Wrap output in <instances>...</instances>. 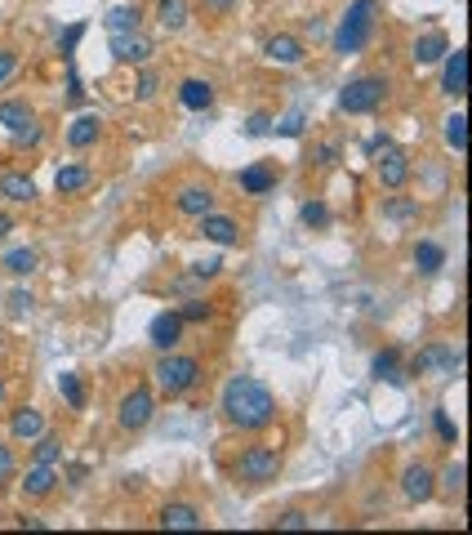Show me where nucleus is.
Returning <instances> with one entry per match:
<instances>
[{
  "instance_id": "obj_1",
  "label": "nucleus",
  "mask_w": 472,
  "mask_h": 535,
  "mask_svg": "<svg viewBox=\"0 0 472 535\" xmlns=\"http://www.w3.org/2000/svg\"><path fill=\"white\" fill-rule=\"evenodd\" d=\"M223 419L240 428V433H263L272 419H276V398L267 393V384H258L254 375H232L223 384V398H219Z\"/></svg>"
},
{
  "instance_id": "obj_2",
  "label": "nucleus",
  "mask_w": 472,
  "mask_h": 535,
  "mask_svg": "<svg viewBox=\"0 0 472 535\" xmlns=\"http://www.w3.org/2000/svg\"><path fill=\"white\" fill-rule=\"evenodd\" d=\"M379 27V0H353L335 31V54H361Z\"/></svg>"
},
{
  "instance_id": "obj_3",
  "label": "nucleus",
  "mask_w": 472,
  "mask_h": 535,
  "mask_svg": "<svg viewBox=\"0 0 472 535\" xmlns=\"http://www.w3.org/2000/svg\"><path fill=\"white\" fill-rule=\"evenodd\" d=\"M152 380H156L161 398H183V393H192V389L201 384V362L170 348V353H161V362L152 366Z\"/></svg>"
},
{
  "instance_id": "obj_4",
  "label": "nucleus",
  "mask_w": 472,
  "mask_h": 535,
  "mask_svg": "<svg viewBox=\"0 0 472 535\" xmlns=\"http://www.w3.org/2000/svg\"><path fill=\"white\" fill-rule=\"evenodd\" d=\"M276 473H281V451L276 446H245L240 460L232 464L236 487H245V491H258V487L276 482Z\"/></svg>"
},
{
  "instance_id": "obj_5",
  "label": "nucleus",
  "mask_w": 472,
  "mask_h": 535,
  "mask_svg": "<svg viewBox=\"0 0 472 535\" xmlns=\"http://www.w3.org/2000/svg\"><path fill=\"white\" fill-rule=\"evenodd\" d=\"M388 103V76H353L339 90V112L344 117H370Z\"/></svg>"
},
{
  "instance_id": "obj_6",
  "label": "nucleus",
  "mask_w": 472,
  "mask_h": 535,
  "mask_svg": "<svg viewBox=\"0 0 472 535\" xmlns=\"http://www.w3.org/2000/svg\"><path fill=\"white\" fill-rule=\"evenodd\" d=\"M152 415H156V398H152L147 384H134L117 406V424L125 433H143V428L152 424Z\"/></svg>"
},
{
  "instance_id": "obj_7",
  "label": "nucleus",
  "mask_w": 472,
  "mask_h": 535,
  "mask_svg": "<svg viewBox=\"0 0 472 535\" xmlns=\"http://www.w3.org/2000/svg\"><path fill=\"white\" fill-rule=\"evenodd\" d=\"M401 496L410 500V504H428L433 496H437V473L428 469V464H406L401 469Z\"/></svg>"
},
{
  "instance_id": "obj_8",
  "label": "nucleus",
  "mask_w": 472,
  "mask_h": 535,
  "mask_svg": "<svg viewBox=\"0 0 472 535\" xmlns=\"http://www.w3.org/2000/svg\"><path fill=\"white\" fill-rule=\"evenodd\" d=\"M108 49H112V58L125 63V67H143V63L156 54V49H152V40H147V36H138V31H112Z\"/></svg>"
},
{
  "instance_id": "obj_9",
  "label": "nucleus",
  "mask_w": 472,
  "mask_h": 535,
  "mask_svg": "<svg viewBox=\"0 0 472 535\" xmlns=\"http://www.w3.org/2000/svg\"><path fill=\"white\" fill-rule=\"evenodd\" d=\"M379 183L383 188H392V192H401L406 183H410V152H401V147H383V156H379Z\"/></svg>"
},
{
  "instance_id": "obj_10",
  "label": "nucleus",
  "mask_w": 472,
  "mask_h": 535,
  "mask_svg": "<svg viewBox=\"0 0 472 535\" xmlns=\"http://www.w3.org/2000/svg\"><path fill=\"white\" fill-rule=\"evenodd\" d=\"M147 339H152L156 353L179 348V344H183V317H179V312H156L152 326H147Z\"/></svg>"
},
{
  "instance_id": "obj_11",
  "label": "nucleus",
  "mask_w": 472,
  "mask_h": 535,
  "mask_svg": "<svg viewBox=\"0 0 472 535\" xmlns=\"http://www.w3.org/2000/svg\"><path fill=\"white\" fill-rule=\"evenodd\" d=\"M459 366H464V353H459V348H450V344H433V348H424V353L415 357V375H424V371L455 375Z\"/></svg>"
},
{
  "instance_id": "obj_12",
  "label": "nucleus",
  "mask_w": 472,
  "mask_h": 535,
  "mask_svg": "<svg viewBox=\"0 0 472 535\" xmlns=\"http://www.w3.org/2000/svg\"><path fill=\"white\" fill-rule=\"evenodd\" d=\"M263 58L276 63V67H299V63L308 58V45H303L299 36H285V31H281V36H272V40L263 45Z\"/></svg>"
},
{
  "instance_id": "obj_13",
  "label": "nucleus",
  "mask_w": 472,
  "mask_h": 535,
  "mask_svg": "<svg viewBox=\"0 0 472 535\" xmlns=\"http://www.w3.org/2000/svg\"><path fill=\"white\" fill-rule=\"evenodd\" d=\"M441 94H450V99H464L468 94V49H446Z\"/></svg>"
},
{
  "instance_id": "obj_14",
  "label": "nucleus",
  "mask_w": 472,
  "mask_h": 535,
  "mask_svg": "<svg viewBox=\"0 0 472 535\" xmlns=\"http://www.w3.org/2000/svg\"><path fill=\"white\" fill-rule=\"evenodd\" d=\"M174 210H179V215H188V219H201V215H210V210H214V192H210L205 183H188V188L174 197Z\"/></svg>"
},
{
  "instance_id": "obj_15",
  "label": "nucleus",
  "mask_w": 472,
  "mask_h": 535,
  "mask_svg": "<svg viewBox=\"0 0 472 535\" xmlns=\"http://www.w3.org/2000/svg\"><path fill=\"white\" fill-rule=\"evenodd\" d=\"M58 491V469L54 464H31L27 478H22V496L27 500H49Z\"/></svg>"
},
{
  "instance_id": "obj_16",
  "label": "nucleus",
  "mask_w": 472,
  "mask_h": 535,
  "mask_svg": "<svg viewBox=\"0 0 472 535\" xmlns=\"http://www.w3.org/2000/svg\"><path fill=\"white\" fill-rule=\"evenodd\" d=\"M201 237L205 241H214V246H236L240 241V224H236L232 215H201Z\"/></svg>"
},
{
  "instance_id": "obj_17",
  "label": "nucleus",
  "mask_w": 472,
  "mask_h": 535,
  "mask_svg": "<svg viewBox=\"0 0 472 535\" xmlns=\"http://www.w3.org/2000/svg\"><path fill=\"white\" fill-rule=\"evenodd\" d=\"M45 433V415L36 410V406H18L13 415H9V437L13 442H36Z\"/></svg>"
},
{
  "instance_id": "obj_18",
  "label": "nucleus",
  "mask_w": 472,
  "mask_h": 535,
  "mask_svg": "<svg viewBox=\"0 0 472 535\" xmlns=\"http://www.w3.org/2000/svg\"><path fill=\"white\" fill-rule=\"evenodd\" d=\"M99 138H103V117H99V112H81V117L67 126V143H72L76 152L94 147Z\"/></svg>"
},
{
  "instance_id": "obj_19",
  "label": "nucleus",
  "mask_w": 472,
  "mask_h": 535,
  "mask_svg": "<svg viewBox=\"0 0 472 535\" xmlns=\"http://www.w3.org/2000/svg\"><path fill=\"white\" fill-rule=\"evenodd\" d=\"M161 527H165V531H201L205 518H201L197 504H165V509H161Z\"/></svg>"
},
{
  "instance_id": "obj_20",
  "label": "nucleus",
  "mask_w": 472,
  "mask_h": 535,
  "mask_svg": "<svg viewBox=\"0 0 472 535\" xmlns=\"http://www.w3.org/2000/svg\"><path fill=\"white\" fill-rule=\"evenodd\" d=\"M446 49H450V36H446V31H428V36H419V40H415L410 58H415L419 67H428V63H441V58H446Z\"/></svg>"
},
{
  "instance_id": "obj_21",
  "label": "nucleus",
  "mask_w": 472,
  "mask_h": 535,
  "mask_svg": "<svg viewBox=\"0 0 472 535\" xmlns=\"http://www.w3.org/2000/svg\"><path fill=\"white\" fill-rule=\"evenodd\" d=\"M179 103H183L188 112H205V108L214 103V85L201 81V76H188V81L179 85Z\"/></svg>"
},
{
  "instance_id": "obj_22",
  "label": "nucleus",
  "mask_w": 472,
  "mask_h": 535,
  "mask_svg": "<svg viewBox=\"0 0 472 535\" xmlns=\"http://www.w3.org/2000/svg\"><path fill=\"white\" fill-rule=\"evenodd\" d=\"M0 197H4V201H13V206H27V201H36V183H31V174H22V170H9V174H0Z\"/></svg>"
},
{
  "instance_id": "obj_23",
  "label": "nucleus",
  "mask_w": 472,
  "mask_h": 535,
  "mask_svg": "<svg viewBox=\"0 0 472 535\" xmlns=\"http://www.w3.org/2000/svg\"><path fill=\"white\" fill-rule=\"evenodd\" d=\"M90 183H94V170H90V165H63V170L54 174L58 197H76V192H85Z\"/></svg>"
},
{
  "instance_id": "obj_24",
  "label": "nucleus",
  "mask_w": 472,
  "mask_h": 535,
  "mask_svg": "<svg viewBox=\"0 0 472 535\" xmlns=\"http://www.w3.org/2000/svg\"><path fill=\"white\" fill-rule=\"evenodd\" d=\"M272 188H276V170H272V165L258 161V165H245V170H240V192H249V197H267Z\"/></svg>"
},
{
  "instance_id": "obj_25",
  "label": "nucleus",
  "mask_w": 472,
  "mask_h": 535,
  "mask_svg": "<svg viewBox=\"0 0 472 535\" xmlns=\"http://www.w3.org/2000/svg\"><path fill=\"white\" fill-rule=\"evenodd\" d=\"M188 18H192V4H188V0H156V22H161L170 36H179V31L188 27Z\"/></svg>"
},
{
  "instance_id": "obj_26",
  "label": "nucleus",
  "mask_w": 472,
  "mask_h": 535,
  "mask_svg": "<svg viewBox=\"0 0 472 535\" xmlns=\"http://www.w3.org/2000/svg\"><path fill=\"white\" fill-rule=\"evenodd\" d=\"M36 121V112L22 103V99H9V103H0V126L13 134V130H22V126H31Z\"/></svg>"
},
{
  "instance_id": "obj_27",
  "label": "nucleus",
  "mask_w": 472,
  "mask_h": 535,
  "mask_svg": "<svg viewBox=\"0 0 472 535\" xmlns=\"http://www.w3.org/2000/svg\"><path fill=\"white\" fill-rule=\"evenodd\" d=\"M415 268H419L424 276L441 272V268H446V250H441L437 241H419V246H415Z\"/></svg>"
},
{
  "instance_id": "obj_28",
  "label": "nucleus",
  "mask_w": 472,
  "mask_h": 535,
  "mask_svg": "<svg viewBox=\"0 0 472 535\" xmlns=\"http://www.w3.org/2000/svg\"><path fill=\"white\" fill-rule=\"evenodd\" d=\"M103 22H108V31H138L143 27V9L138 4H117Z\"/></svg>"
},
{
  "instance_id": "obj_29",
  "label": "nucleus",
  "mask_w": 472,
  "mask_h": 535,
  "mask_svg": "<svg viewBox=\"0 0 472 535\" xmlns=\"http://www.w3.org/2000/svg\"><path fill=\"white\" fill-rule=\"evenodd\" d=\"M374 380L401 384V353H397V348H383V353L374 357Z\"/></svg>"
},
{
  "instance_id": "obj_30",
  "label": "nucleus",
  "mask_w": 472,
  "mask_h": 535,
  "mask_svg": "<svg viewBox=\"0 0 472 535\" xmlns=\"http://www.w3.org/2000/svg\"><path fill=\"white\" fill-rule=\"evenodd\" d=\"M58 398L67 401L72 410H85V384H81L76 371H63V375H58Z\"/></svg>"
},
{
  "instance_id": "obj_31",
  "label": "nucleus",
  "mask_w": 472,
  "mask_h": 535,
  "mask_svg": "<svg viewBox=\"0 0 472 535\" xmlns=\"http://www.w3.org/2000/svg\"><path fill=\"white\" fill-rule=\"evenodd\" d=\"M36 264H40V255L22 246V250H9V255H4V264H0V268H4L9 276H31V272H36Z\"/></svg>"
},
{
  "instance_id": "obj_32",
  "label": "nucleus",
  "mask_w": 472,
  "mask_h": 535,
  "mask_svg": "<svg viewBox=\"0 0 472 535\" xmlns=\"http://www.w3.org/2000/svg\"><path fill=\"white\" fill-rule=\"evenodd\" d=\"M446 143H450V147H455V152H459V156H464V152H468V117H464V112H455V117H446Z\"/></svg>"
},
{
  "instance_id": "obj_33",
  "label": "nucleus",
  "mask_w": 472,
  "mask_h": 535,
  "mask_svg": "<svg viewBox=\"0 0 472 535\" xmlns=\"http://www.w3.org/2000/svg\"><path fill=\"white\" fill-rule=\"evenodd\" d=\"M299 219H303L308 228H330V206H326V201H303Z\"/></svg>"
},
{
  "instance_id": "obj_34",
  "label": "nucleus",
  "mask_w": 472,
  "mask_h": 535,
  "mask_svg": "<svg viewBox=\"0 0 472 535\" xmlns=\"http://www.w3.org/2000/svg\"><path fill=\"white\" fill-rule=\"evenodd\" d=\"M179 317H183V326L192 321V326H201V321H210L214 317V308H210V299H188L183 308H179Z\"/></svg>"
},
{
  "instance_id": "obj_35",
  "label": "nucleus",
  "mask_w": 472,
  "mask_h": 535,
  "mask_svg": "<svg viewBox=\"0 0 472 535\" xmlns=\"http://www.w3.org/2000/svg\"><path fill=\"white\" fill-rule=\"evenodd\" d=\"M58 460H63V442L49 437V433H40L36 437V464H58Z\"/></svg>"
},
{
  "instance_id": "obj_36",
  "label": "nucleus",
  "mask_w": 472,
  "mask_h": 535,
  "mask_svg": "<svg viewBox=\"0 0 472 535\" xmlns=\"http://www.w3.org/2000/svg\"><path fill=\"white\" fill-rule=\"evenodd\" d=\"M464 478H468V469L455 460V464H446V473H441L437 482H441V491H446V496H464Z\"/></svg>"
},
{
  "instance_id": "obj_37",
  "label": "nucleus",
  "mask_w": 472,
  "mask_h": 535,
  "mask_svg": "<svg viewBox=\"0 0 472 535\" xmlns=\"http://www.w3.org/2000/svg\"><path fill=\"white\" fill-rule=\"evenodd\" d=\"M308 126V117L303 112H290V117H281V121H272V134H281V138H299Z\"/></svg>"
},
{
  "instance_id": "obj_38",
  "label": "nucleus",
  "mask_w": 472,
  "mask_h": 535,
  "mask_svg": "<svg viewBox=\"0 0 472 535\" xmlns=\"http://www.w3.org/2000/svg\"><path fill=\"white\" fill-rule=\"evenodd\" d=\"M81 36H85V22H72V27L58 36V54H63V58H76V45H81Z\"/></svg>"
},
{
  "instance_id": "obj_39",
  "label": "nucleus",
  "mask_w": 472,
  "mask_h": 535,
  "mask_svg": "<svg viewBox=\"0 0 472 535\" xmlns=\"http://www.w3.org/2000/svg\"><path fill=\"white\" fill-rule=\"evenodd\" d=\"M67 103L72 108L85 103V90H81V76H76V58H67Z\"/></svg>"
},
{
  "instance_id": "obj_40",
  "label": "nucleus",
  "mask_w": 472,
  "mask_h": 535,
  "mask_svg": "<svg viewBox=\"0 0 472 535\" xmlns=\"http://www.w3.org/2000/svg\"><path fill=\"white\" fill-rule=\"evenodd\" d=\"M134 90H138V103H152V99H156V90H161V81H156V72H143Z\"/></svg>"
},
{
  "instance_id": "obj_41",
  "label": "nucleus",
  "mask_w": 472,
  "mask_h": 535,
  "mask_svg": "<svg viewBox=\"0 0 472 535\" xmlns=\"http://www.w3.org/2000/svg\"><path fill=\"white\" fill-rule=\"evenodd\" d=\"M437 437H441L446 446H455V442H459V428H455V419H450L446 410H437Z\"/></svg>"
},
{
  "instance_id": "obj_42",
  "label": "nucleus",
  "mask_w": 472,
  "mask_h": 535,
  "mask_svg": "<svg viewBox=\"0 0 472 535\" xmlns=\"http://www.w3.org/2000/svg\"><path fill=\"white\" fill-rule=\"evenodd\" d=\"M245 134H249V138H263V134H272V117H267V112H254V117L245 121Z\"/></svg>"
},
{
  "instance_id": "obj_43",
  "label": "nucleus",
  "mask_w": 472,
  "mask_h": 535,
  "mask_svg": "<svg viewBox=\"0 0 472 535\" xmlns=\"http://www.w3.org/2000/svg\"><path fill=\"white\" fill-rule=\"evenodd\" d=\"M40 138H45V130H40L36 121H31V126H22V130H13V143H18V147H36Z\"/></svg>"
},
{
  "instance_id": "obj_44",
  "label": "nucleus",
  "mask_w": 472,
  "mask_h": 535,
  "mask_svg": "<svg viewBox=\"0 0 472 535\" xmlns=\"http://www.w3.org/2000/svg\"><path fill=\"white\" fill-rule=\"evenodd\" d=\"M339 156H344V147H339V143H321L317 165H321V170H330V165H339Z\"/></svg>"
},
{
  "instance_id": "obj_45",
  "label": "nucleus",
  "mask_w": 472,
  "mask_h": 535,
  "mask_svg": "<svg viewBox=\"0 0 472 535\" xmlns=\"http://www.w3.org/2000/svg\"><path fill=\"white\" fill-rule=\"evenodd\" d=\"M276 527H281V531H303V527H308V513L290 509V513H281V518H276Z\"/></svg>"
},
{
  "instance_id": "obj_46",
  "label": "nucleus",
  "mask_w": 472,
  "mask_h": 535,
  "mask_svg": "<svg viewBox=\"0 0 472 535\" xmlns=\"http://www.w3.org/2000/svg\"><path fill=\"white\" fill-rule=\"evenodd\" d=\"M31 303H36V299H31L27 290H13V294H9V312H13V317H22V312H31Z\"/></svg>"
},
{
  "instance_id": "obj_47",
  "label": "nucleus",
  "mask_w": 472,
  "mask_h": 535,
  "mask_svg": "<svg viewBox=\"0 0 472 535\" xmlns=\"http://www.w3.org/2000/svg\"><path fill=\"white\" fill-rule=\"evenodd\" d=\"M13 469H18V460H13V451H9V446L0 442V487H4V482L13 478Z\"/></svg>"
},
{
  "instance_id": "obj_48",
  "label": "nucleus",
  "mask_w": 472,
  "mask_h": 535,
  "mask_svg": "<svg viewBox=\"0 0 472 535\" xmlns=\"http://www.w3.org/2000/svg\"><path fill=\"white\" fill-rule=\"evenodd\" d=\"M223 272V259H201V264H192V276H201V281H210V276H219Z\"/></svg>"
},
{
  "instance_id": "obj_49",
  "label": "nucleus",
  "mask_w": 472,
  "mask_h": 535,
  "mask_svg": "<svg viewBox=\"0 0 472 535\" xmlns=\"http://www.w3.org/2000/svg\"><path fill=\"white\" fill-rule=\"evenodd\" d=\"M388 215H392V219H410V215H419V201H392Z\"/></svg>"
},
{
  "instance_id": "obj_50",
  "label": "nucleus",
  "mask_w": 472,
  "mask_h": 535,
  "mask_svg": "<svg viewBox=\"0 0 472 535\" xmlns=\"http://www.w3.org/2000/svg\"><path fill=\"white\" fill-rule=\"evenodd\" d=\"M13 67H18V54L13 49H0V85L13 76Z\"/></svg>"
},
{
  "instance_id": "obj_51",
  "label": "nucleus",
  "mask_w": 472,
  "mask_h": 535,
  "mask_svg": "<svg viewBox=\"0 0 472 535\" xmlns=\"http://www.w3.org/2000/svg\"><path fill=\"white\" fill-rule=\"evenodd\" d=\"M201 9H210V13H232L236 0H201Z\"/></svg>"
},
{
  "instance_id": "obj_52",
  "label": "nucleus",
  "mask_w": 472,
  "mask_h": 535,
  "mask_svg": "<svg viewBox=\"0 0 472 535\" xmlns=\"http://www.w3.org/2000/svg\"><path fill=\"white\" fill-rule=\"evenodd\" d=\"M383 147H388V134H374V138H370V143H365V152H370V156H379V152H383Z\"/></svg>"
},
{
  "instance_id": "obj_53",
  "label": "nucleus",
  "mask_w": 472,
  "mask_h": 535,
  "mask_svg": "<svg viewBox=\"0 0 472 535\" xmlns=\"http://www.w3.org/2000/svg\"><path fill=\"white\" fill-rule=\"evenodd\" d=\"M9 232H13V219H9V215H0V241H4Z\"/></svg>"
},
{
  "instance_id": "obj_54",
  "label": "nucleus",
  "mask_w": 472,
  "mask_h": 535,
  "mask_svg": "<svg viewBox=\"0 0 472 535\" xmlns=\"http://www.w3.org/2000/svg\"><path fill=\"white\" fill-rule=\"evenodd\" d=\"M0 401H4V380H0Z\"/></svg>"
}]
</instances>
